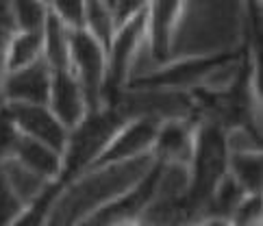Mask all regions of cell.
Returning <instances> with one entry per match:
<instances>
[{
	"mask_svg": "<svg viewBox=\"0 0 263 226\" xmlns=\"http://www.w3.org/2000/svg\"><path fill=\"white\" fill-rule=\"evenodd\" d=\"M107 5H109V13H111V20H114L116 31L137 20L148 7V3H142V0H114V3L107 0Z\"/></svg>",
	"mask_w": 263,
	"mask_h": 226,
	"instance_id": "21",
	"label": "cell"
},
{
	"mask_svg": "<svg viewBox=\"0 0 263 226\" xmlns=\"http://www.w3.org/2000/svg\"><path fill=\"white\" fill-rule=\"evenodd\" d=\"M181 11L178 0H159L148 3L146 9V42L159 68L170 61V46L174 37V26Z\"/></svg>",
	"mask_w": 263,
	"mask_h": 226,
	"instance_id": "10",
	"label": "cell"
},
{
	"mask_svg": "<svg viewBox=\"0 0 263 226\" xmlns=\"http://www.w3.org/2000/svg\"><path fill=\"white\" fill-rule=\"evenodd\" d=\"M26 211V206L17 200L15 194L9 190L7 183L0 178V226H13L15 220Z\"/></svg>",
	"mask_w": 263,
	"mask_h": 226,
	"instance_id": "22",
	"label": "cell"
},
{
	"mask_svg": "<svg viewBox=\"0 0 263 226\" xmlns=\"http://www.w3.org/2000/svg\"><path fill=\"white\" fill-rule=\"evenodd\" d=\"M0 178L7 183V187L15 194V198L26 209L37 204L40 200H44V198L57 187L48 181H44L42 176H37L33 170L22 165L13 157H7L0 161Z\"/></svg>",
	"mask_w": 263,
	"mask_h": 226,
	"instance_id": "11",
	"label": "cell"
},
{
	"mask_svg": "<svg viewBox=\"0 0 263 226\" xmlns=\"http://www.w3.org/2000/svg\"><path fill=\"white\" fill-rule=\"evenodd\" d=\"M83 31L109 54L111 42H114V37H116V26H114V20H111L107 0L105 3H102V0H87L85 26H83Z\"/></svg>",
	"mask_w": 263,
	"mask_h": 226,
	"instance_id": "17",
	"label": "cell"
},
{
	"mask_svg": "<svg viewBox=\"0 0 263 226\" xmlns=\"http://www.w3.org/2000/svg\"><path fill=\"white\" fill-rule=\"evenodd\" d=\"M42 59L50 72L70 70L72 59V33L52 17L48 9V20L42 31Z\"/></svg>",
	"mask_w": 263,
	"mask_h": 226,
	"instance_id": "14",
	"label": "cell"
},
{
	"mask_svg": "<svg viewBox=\"0 0 263 226\" xmlns=\"http://www.w3.org/2000/svg\"><path fill=\"white\" fill-rule=\"evenodd\" d=\"M3 109L11 118L20 135L40 141L63 157L68 130L46 105H3Z\"/></svg>",
	"mask_w": 263,
	"mask_h": 226,
	"instance_id": "5",
	"label": "cell"
},
{
	"mask_svg": "<svg viewBox=\"0 0 263 226\" xmlns=\"http://www.w3.org/2000/svg\"><path fill=\"white\" fill-rule=\"evenodd\" d=\"M70 70L79 81L87 100V109L98 111L107 107V81L109 61L107 52L91 40L85 31L72 33V59Z\"/></svg>",
	"mask_w": 263,
	"mask_h": 226,
	"instance_id": "4",
	"label": "cell"
},
{
	"mask_svg": "<svg viewBox=\"0 0 263 226\" xmlns=\"http://www.w3.org/2000/svg\"><path fill=\"white\" fill-rule=\"evenodd\" d=\"M0 31L7 35L15 33V17H13V3L0 0Z\"/></svg>",
	"mask_w": 263,
	"mask_h": 226,
	"instance_id": "23",
	"label": "cell"
},
{
	"mask_svg": "<svg viewBox=\"0 0 263 226\" xmlns=\"http://www.w3.org/2000/svg\"><path fill=\"white\" fill-rule=\"evenodd\" d=\"M252 28L255 20L246 3H181L170 61L241 54Z\"/></svg>",
	"mask_w": 263,
	"mask_h": 226,
	"instance_id": "2",
	"label": "cell"
},
{
	"mask_svg": "<svg viewBox=\"0 0 263 226\" xmlns=\"http://www.w3.org/2000/svg\"><path fill=\"white\" fill-rule=\"evenodd\" d=\"M42 61V33H13L5 50V72H15Z\"/></svg>",
	"mask_w": 263,
	"mask_h": 226,
	"instance_id": "16",
	"label": "cell"
},
{
	"mask_svg": "<svg viewBox=\"0 0 263 226\" xmlns=\"http://www.w3.org/2000/svg\"><path fill=\"white\" fill-rule=\"evenodd\" d=\"M198 226H231V222L227 218H215V215H209L198 222Z\"/></svg>",
	"mask_w": 263,
	"mask_h": 226,
	"instance_id": "24",
	"label": "cell"
},
{
	"mask_svg": "<svg viewBox=\"0 0 263 226\" xmlns=\"http://www.w3.org/2000/svg\"><path fill=\"white\" fill-rule=\"evenodd\" d=\"M227 174L241 187L243 194L259 196L261 194V181H263V159H261V153L229 155Z\"/></svg>",
	"mask_w": 263,
	"mask_h": 226,
	"instance_id": "15",
	"label": "cell"
},
{
	"mask_svg": "<svg viewBox=\"0 0 263 226\" xmlns=\"http://www.w3.org/2000/svg\"><path fill=\"white\" fill-rule=\"evenodd\" d=\"M52 72L42 61L29 68L5 72L0 81V105H48Z\"/></svg>",
	"mask_w": 263,
	"mask_h": 226,
	"instance_id": "6",
	"label": "cell"
},
{
	"mask_svg": "<svg viewBox=\"0 0 263 226\" xmlns=\"http://www.w3.org/2000/svg\"><path fill=\"white\" fill-rule=\"evenodd\" d=\"M155 165L153 155L124 163H102L59 183L46 206L44 226H83L102 209L135 192Z\"/></svg>",
	"mask_w": 263,
	"mask_h": 226,
	"instance_id": "1",
	"label": "cell"
},
{
	"mask_svg": "<svg viewBox=\"0 0 263 226\" xmlns=\"http://www.w3.org/2000/svg\"><path fill=\"white\" fill-rule=\"evenodd\" d=\"M224 144L229 155L261 153V130L250 124H237L224 130Z\"/></svg>",
	"mask_w": 263,
	"mask_h": 226,
	"instance_id": "19",
	"label": "cell"
},
{
	"mask_svg": "<svg viewBox=\"0 0 263 226\" xmlns=\"http://www.w3.org/2000/svg\"><path fill=\"white\" fill-rule=\"evenodd\" d=\"M15 33H42L48 20V3L42 0H13Z\"/></svg>",
	"mask_w": 263,
	"mask_h": 226,
	"instance_id": "18",
	"label": "cell"
},
{
	"mask_svg": "<svg viewBox=\"0 0 263 226\" xmlns=\"http://www.w3.org/2000/svg\"><path fill=\"white\" fill-rule=\"evenodd\" d=\"M124 122L126 120L114 107L87 113L85 120L68 133V144L63 150V181L96 163Z\"/></svg>",
	"mask_w": 263,
	"mask_h": 226,
	"instance_id": "3",
	"label": "cell"
},
{
	"mask_svg": "<svg viewBox=\"0 0 263 226\" xmlns=\"http://www.w3.org/2000/svg\"><path fill=\"white\" fill-rule=\"evenodd\" d=\"M196 146V122L172 120L163 122L157 128V139L153 148L155 163H181L190 165Z\"/></svg>",
	"mask_w": 263,
	"mask_h": 226,
	"instance_id": "9",
	"label": "cell"
},
{
	"mask_svg": "<svg viewBox=\"0 0 263 226\" xmlns=\"http://www.w3.org/2000/svg\"><path fill=\"white\" fill-rule=\"evenodd\" d=\"M192 190L190 165L181 163H157L150 174V196L153 200H187Z\"/></svg>",
	"mask_w": 263,
	"mask_h": 226,
	"instance_id": "13",
	"label": "cell"
},
{
	"mask_svg": "<svg viewBox=\"0 0 263 226\" xmlns=\"http://www.w3.org/2000/svg\"><path fill=\"white\" fill-rule=\"evenodd\" d=\"M157 128L159 124L150 120H126L93 165L124 163V161H133V159L150 157L155 148Z\"/></svg>",
	"mask_w": 263,
	"mask_h": 226,
	"instance_id": "7",
	"label": "cell"
},
{
	"mask_svg": "<svg viewBox=\"0 0 263 226\" xmlns=\"http://www.w3.org/2000/svg\"><path fill=\"white\" fill-rule=\"evenodd\" d=\"M46 107L65 126L68 133L85 120V116L89 113L87 100H85V93H83L79 81L74 79L72 70L52 72L50 96H48V105Z\"/></svg>",
	"mask_w": 263,
	"mask_h": 226,
	"instance_id": "8",
	"label": "cell"
},
{
	"mask_svg": "<svg viewBox=\"0 0 263 226\" xmlns=\"http://www.w3.org/2000/svg\"><path fill=\"white\" fill-rule=\"evenodd\" d=\"M52 17L63 24L70 33H79L85 26V9L87 0H52L48 3Z\"/></svg>",
	"mask_w": 263,
	"mask_h": 226,
	"instance_id": "20",
	"label": "cell"
},
{
	"mask_svg": "<svg viewBox=\"0 0 263 226\" xmlns=\"http://www.w3.org/2000/svg\"><path fill=\"white\" fill-rule=\"evenodd\" d=\"M190 226H198V224H190Z\"/></svg>",
	"mask_w": 263,
	"mask_h": 226,
	"instance_id": "25",
	"label": "cell"
},
{
	"mask_svg": "<svg viewBox=\"0 0 263 226\" xmlns=\"http://www.w3.org/2000/svg\"><path fill=\"white\" fill-rule=\"evenodd\" d=\"M11 157L52 185H59L63 181V157L40 141L17 135Z\"/></svg>",
	"mask_w": 263,
	"mask_h": 226,
	"instance_id": "12",
	"label": "cell"
}]
</instances>
